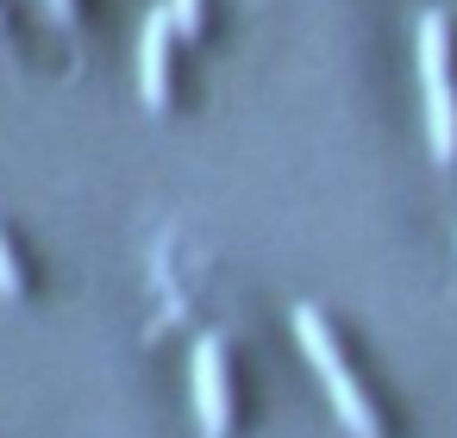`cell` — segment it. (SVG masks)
Here are the masks:
<instances>
[{
	"label": "cell",
	"instance_id": "obj_1",
	"mask_svg": "<svg viewBox=\"0 0 457 438\" xmlns=\"http://www.w3.org/2000/svg\"><path fill=\"white\" fill-rule=\"evenodd\" d=\"M413 57H420V95H426V145L432 163H457V95H451V32L445 13H420L413 26Z\"/></svg>",
	"mask_w": 457,
	"mask_h": 438
},
{
	"label": "cell",
	"instance_id": "obj_2",
	"mask_svg": "<svg viewBox=\"0 0 457 438\" xmlns=\"http://www.w3.org/2000/svg\"><path fill=\"white\" fill-rule=\"evenodd\" d=\"M295 338H301L307 363L320 369V382H326V394H332V413L345 419V432H351V438H382V426H376V407H370V394L357 388V376L345 369V351L332 344V332H326V313H320V307H295Z\"/></svg>",
	"mask_w": 457,
	"mask_h": 438
},
{
	"label": "cell",
	"instance_id": "obj_3",
	"mask_svg": "<svg viewBox=\"0 0 457 438\" xmlns=\"http://www.w3.org/2000/svg\"><path fill=\"white\" fill-rule=\"evenodd\" d=\"M195 419H201V438H226V426H232L226 338H213V332L195 338Z\"/></svg>",
	"mask_w": 457,
	"mask_h": 438
},
{
	"label": "cell",
	"instance_id": "obj_4",
	"mask_svg": "<svg viewBox=\"0 0 457 438\" xmlns=\"http://www.w3.org/2000/svg\"><path fill=\"white\" fill-rule=\"evenodd\" d=\"M170 32H176L170 7L145 13V38H138V95H145L151 113L170 107Z\"/></svg>",
	"mask_w": 457,
	"mask_h": 438
},
{
	"label": "cell",
	"instance_id": "obj_5",
	"mask_svg": "<svg viewBox=\"0 0 457 438\" xmlns=\"http://www.w3.org/2000/svg\"><path fill=\"white\" fill-rule=\"evenodd\" d=\"M170 20H176V32H201V0H170Z\"/></svg>",
	"mask_w": 457,
	"mask_h": 438
},
{
	"label": "cell",
	"instance_id": "obj_6",
	"mask_svg": "<svg viewBox=\"0 0 457 438\" xmlns=\"http://www.w3.org/2000/svg\"><path fill=\"white\" fill-rule=\"evenodd\" d=\"M20 288H26V282H20V263H13V251H7V238H0V294H7V301H13Z\"/></svg>",
	"mask_w": 457,
	"mask_h": 438
},
{
	"label": "cell",
	"instance_id": "obj_7",
	"mask_svg": "<svg viewBox=\"0 0 457 438\" xmlns=\"http://www.w3.org/2000/svg\"><path fill=\"white\" fill-rule=\"evenodd\" d=\"M45 7H51L57 20H76V0H45Z\"/></svg>",
	"mask_w": 457,
	"mask_h": 438
}]
</instances>
